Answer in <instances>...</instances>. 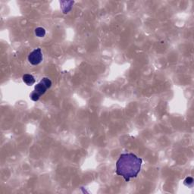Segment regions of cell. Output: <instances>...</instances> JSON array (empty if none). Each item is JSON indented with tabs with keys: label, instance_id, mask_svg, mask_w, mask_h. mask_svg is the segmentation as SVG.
<instances>
[{
	"label": "cell",
	"instance_id": "277c9868",
	"mask_svg": "<svg viewBox=\"0 0 194 194\" xmlns=\"http://www.w3.org/2000/svg\"><path fill=\"white\" fill-rule=\"evenodd\" d=\"M23 81H24L27 86H31L34 83H35L36 80L32 74H25L23 76Z\"/></svg>",
	"mask_w": 194,
	"mask_h": 194
},
{
	"label": "cell",
	"instance_id": "52a82bcc",
	"mask_svg": "<svg viewBox=\"0 0 194 194\" xmlns=\"http://www.w3.org/2000/svg\"><path fill=\"white\" fill-rule=\"evenodd\" d=\"M30 97L33 101H34V102H37V101H38L40 98V96H39L38 94L37 93L34 92V91H33V92L31 93V94L30 95Z\"/></svg>",
	"mask_w": 194,
	"mask_h": 194
},
{
	"label": "cell",
	"instance_id": "7a4b0ae2",
	"mask_svg": "<svg viewBox=\"0 0 194 194\" xmlns=\"http://www.w3.org/2000/svg\"><path fill=\"white\" fill-rule=\"evenodd\" d=\"M51 86H52V81L48 77H43L40 83L36 85L34 91L37 93L40 97H41L46 92L47 89L51 87Z\"/></svg>",
	"mask_w": 194,
	"mask_h": 194
},
{
	"label": "cell",
	"instance_id": "5b68a950",
	"mask_svg": "<svg viewBox=\"0 0 194 194\" xmlns=\"http://www.w3.org/2000/svg\"><path fill=\"white\" fill-rule=\"evenodd\" d=\"M35 34L38 37H43L46 35V30L43 27H37L35 30Z\"/></svg>",
	"mask_w": 194,
	"mask_h": 194
},
{
	"label": "cell",
	"instance_id": "3957f363",
	"mask_svg": "<svg viewBox=\"0 0 194 194\" xmlns=\"http://www.w3.org/2000/svg\"><path fill=\"white\" fill-rule=\"evenodd\" d=\"M43 61V54L40 48L34 49L28 55V62L32 65H37Z\"/></svg>",
	"mask_w": 194,
	"mask_h": 194
},
{
	"label": "cell",
	"instance_id": "6da1fadb",
	"mask_svg": "<svg viewBox=\"0 0 194 194\" xmlns=\"http://www.w3.org/2000/svg\"><path fill=\"white\" fill-rule=\"evenodd\" d=\"M143 160L133 153H123L116 162V175L123 177L126 182L136 178L139 173Z\"/></svg>",
	"mask_w": 194,
	"mask_h": 194
},
{
	"label": "cell",
	"instance_id": "8992f818",
	"mask_svg": "<svg viewBox=\"0 0 194 194\" xmlns=\"http://www.w3.org/2000/svg\"><path fill=\"white\" fill-rule=\"evenodd\" d=\"M184 185L187 186V187H192L193 184V179L191 177H187L184 181Z\"/></svg>",
	"mask_w": 194,
	"mask_h": 194
}]
</instances>
